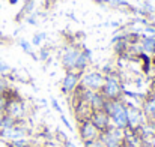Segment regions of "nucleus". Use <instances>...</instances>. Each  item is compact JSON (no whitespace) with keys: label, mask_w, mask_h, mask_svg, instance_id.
<instances>
[{"label":"nucleus","mask_w":155,"mask_h":147,"mask_svg":"<svg viewBox=\"0 0 155 147\" xmlns=\"http://www.w3.org/2000/svg\"><path fill=\"white\" fill-rule=\"evenodd\" d=\"M11 147H30L32 146V141L27 138H20V140H14V141H9L8 143Z\"/></svg>","instance_id":"nucleus-17"},{"label":"nucleus","mask_w":155,"mask_h":147,"mask_svg":"<svg viewBox=\"0 0 155 147\" xmlns=\"http://www.w3.org/2000/svg\"><path fill=\"white\" fill-rule=\"evenodd\" d=\"M6 105H8V98H6V95H3V96H0V114H5Z\"/></svg>","instance_id":"nucleus-22"},{"label":"nucleus","mask_w":155,"mask_h":147,"mask_svg":"<svg viewBox=\"0 0 155 147\" xmlns=\"http://www.w3.org/2000/svg\"><path fill=\"white\" fill-rule=\"evenodd\" d=\"M104 84V74L100 71H84L80 77V86L86 90L100 92Z\"/></svg>","instance_id":"nucleus-4"},{"label":"nucleus","mask_w":155,"mask_h":147,"mask_svg":"<svg viewBox=\"0 0 155 147\" xmlns=\"http://www.w3.org/2000/svg\"><path fill=\"white\" fill-rule=\"evenodd\" d=\"M8 89H9V84H8V77L5 74L3 77H0V96H3Z\"/></svg>","instance_id":"nucleus-18"},{"label":"nucleus","mask_w":155,"mask_h":147,"mask_svg":"<svg viewBox=\"0 0 155 147\" xmlns=\"http://www.w3.org/2000/svg\"><path fill=\"white\" fill-rule=\"evenodd\" d=\"M154 14H155V11H154Z\"/></svg>","instance_id":"nucleus-33"},{"label":"nucleus","mask_w":155,"mask_h":147,"mask_svg":"<svg viewBox=\"0 0 155 147\" xmlns=\"http://www.w3.org/2000/svg\"><path fill=\"white\" fill-rule=\"evenodd\" d=\"M56 2L57 0H42V6H44V9H50Z\"/></svg>","instance_id":"nucleus-26"},{"label":"nucleus","mask_w":155,"mask_h":147,"mask_svg":"<svg viewBox=\"0 0 155 147\" xmlns=\"http://www.w3.org/2000/svg\"><path fill=\"white\" fill-rule=\"evenodd\" d=\"M8 3H9V5H17L18 0H8Z\"/></svg>","instance_id":"nucleus-29"},{"label":"nucleus","mask_w":155,"mask_h":147,"mask_svg":"<svg viewBox=\"0 0 155 147\" xmlns=\"http://www.w3.org/2000/svg\"><path fill=\"white\" fill-rule=\"evenodd\" d=\"M142 111L146 117V120L149 122H155V96H148L146 99H143L142 102Z\"/></svg>","instance_id":"nucleus-11"},{"label":"nucleus","mask_w":155,"mask_h":147,"mask_svg":"<svg viewBox=\"0 0 155 147\" xmlns=\"http://www.w3.org/2000/svg\"><path fill=\"white\" fill-rule=\"evenodd\" d=\"M83 146L84 147H105L100 138H97V140H94V141H89V143H84Z\"/></svg>","instance_id":"nucleus-21"},{"label":"nucleus","mask_w":155,"mask_h":147,"mask_svg":"<svg viewBox=\"0 0 155 147\" xmlns=\"http://www.w3.org/2000/svg\"><path fill=\"white\" fill-rule=\"evenodd\" d=\"M139 45L143 54H149V56H155V36H140Z\"/></svg>","instance_id":"nucleus-12"},{"label":"nucleus","mask_w":155,"mask_h":147,"mask_svg":"<svg viewBox=\"0 0 155 147\" xmlns=\"http://www.w3.org/2000/svg\"><path fill=\"white\" fill-rule=\"evenodd\" d=\"M29 137V129L23 122H17V125H14L12 128L8 129H0V140L9 143L14 140H20V138H27Z\"/></svg>","instance_id":"nucleus-6"},{"label":"nucleus","mask_w":155,"mask_h":147,"mask_svg":"<svg viewBox=\"0 0 155 147\" xmlns=\"http://www.w3.org/2000/svg\"><path fill=\"white\" fill-rule=\"evenodd\" d=\"M14 125H17V120H15V119H12V117L8 116V114H3V116H2L0 129H8V128H12Z\"/></svg>","instance_id":"nucleus-15"},{"label":"nucleus","mask_w":155,"mask_h":147,"mask_svg":"<svg viewBox=\"0 0 155 147\" xmlns=\"http://www.w3.org/2000/svg\"><path fill=\"white\" fill-rule=\"evenodd\" d=\"M45 39H47V33H45V32H38V33H35L33 38H32V45H33V47H39Z\"/></svg>","instance_id":"nucleus-16"},{"label":"nucleus","mask_w":155,"mask_h":147,"mask_svg":"<svg viewBox=\"0 0 155 147\" xmlns=\"http://www.w3.org/2000/svg\"><path fill=\"white\" fill-rule=\"evenodd\" d=\"M60 120H62V123L65 125V128H66V129L72 131V126H71V123H69V120L66 119V116H65V114H60Z\"/></svg>","instance_id":"nucleus-25"},{"label":"nucleus","mask_w":155,"mask_h":147,"mask_svg":"<svg viewBox=\"0 0 155 147\" xmlns=\"http://www.w3.org/2000/svg\"><path fill=\"white\" fill-rule=\"evenodd\" d=\"M30 147H41V146H33V144H32V146H30Z\"/></svg>","instance_id":"nucleus-31"},{"label":"nucleus","mask_w":155,"mask_h":147,"mask_svg":"<svg viewBox=\"0 0 155 147\" xmlns=\"http://www.w3.org/2000/svg\"><path fill=\"white\" fill-rule=\"evenodd\" d=\"M50 102H51V107L56 110V111H57V113H59V114H63V110H62V107L59 105V102H57L56 99L51 98V101H50Z\"/></svg>","instance_id":"nucleus-24"},{"label":"nucleus","mask_w":155,"mask_h":147,"mask_svg":"<svg viewBox=\"0 0 155 147\" xmlns=\"http://www.w3.org/2000/svg\"><path fill=\"white\" fill-rule=\"evenodd\" d=\"M80 77H81V74L74 72V71H69L65 74V77L62 80V87H60L62 93L65 96H71L77 90V87L80 86Z\"/></svg>","instance_id":"nucleus-9"},{"label":"nucleus","mask_w":155,"mask_h":147,"mask_svg":"<svg viewBox=\"0 0 155 147\" xmlns=\"http://www.w3.org/2000/svg\"><path fill=\"white\" fill-rule=\"evenodd\" d=\"M80 54H81V47H78L75 44H68L65 48L62 50L60 63H62V66H63V69L66 72H69V71H74L75 72V68H77Z\"/></svg>","instance_id":"nucleus-3"},{"label":"nucleus","mask_w":155,"mask_h":147,"mask_svg":"<svg viewBox=\"0 0 155 147\" xmlns=\"http://www.w3.org/2000/svg\"><path fill=\"white\" fill-rule=\"evenodd\" d=\"M32 12H35V0H24L21 11L15 15V21H17V23L24 21V18H26L29 14H32Z\"/></svg>","instance_id":"nucleus-13"},{"label":"nucleus","mask_w":155,"mask_h":147,"mask_svg":"<svg viewBox=\"0 0 155 147\" xmlns=\"http://www.w3.org/2000/svg\"><path fill=\"white\" fill-rule=\"evenodd\" d=\"M2 116H3V114H0V122H2Z\"/></svg>","instance_id":"nucleus-32"},{"label":"nucleus","mask_w":155,"mask_h":147,"mask_svg":"<svg viewBox=\"0 0 155 147\" xmlns=\"http://www.w3.org/2000/svg\"><path fill=\"white\" fill-rule=\"evenodd\" d=\"M9 41H11V39H9V38H6V36L0 32V45H5V44H8Z\"/></svg>","instance_id":"nucleus-27"},{"label":"nucleus","mask_w":155,"mask_h":147,"mask_svg":"<svg viewBox=\"0 0 155 147\" xmlns=\"http://www.w3.org/2000/svg\"><path fill=\"white\" fill-rule=\"evenodd\" d=\"M101 95L108 101H113V99H122L124 98V84H122V80L120 77L111 71L108 74H104V84L101 87Z\"/></svg>","instance_id":"nucleus-2"},{"label":"nucleus","mask_w":155,"mask_h":147,"mask_svg":"<svg viewBox=\"0 0 155 147\" xmlns=\"http://www.w3.org/2000/svg\"><path fill=\"white\" fill-rule=\"evenodd\" d=\"M63 146H65V147H77L75 144H74V143H71V141H68V140L63 143Z\"/></svg>","instance_id":"nucleus-28"},{"label":"nucleus","mask_w":155,"mask_h":147,"mask_svg":"<svg viewBox=\"0 0 155 147\" xmlns=\"http://www.w3.org/2000/svg\"><path fill=\"white\" fill-rule=\"evenodd\" d=\"M104 111L110 116V122L113 126L119 129H127L128 128V117H127V102L122 99H113L108 101L105 99Z\"/></svg>","instance_id":"nucleus-1"},{"label":"nucleus","mask_w":155,"mask_h":147,"mask_svg":"<svg viewBox=\"0 0 155 147\" xmlns=\"http://www.w3.org/2000/svg\"><path fill=\"white\" fill-rule=\"evenodd\" d=\"M8 147H11V146H8Z\"/></svg>","instance_id":"nucleus-34"},{"label":"nucleus","mask_w":155,"mask_h":147,"mask_svg":"<svg viewBox=\"0 0 155 147\" xmlns=\"http://www.w3.org/2000/svg\"><path fill=\"white\" fill-rule=\"evenodd\" d=\"M124 138H125V131L113 125H110L100 135V140L105 147H120L124 143Z\"/></svg>","instance_id":"nucleus-5"},{"label":"nucleus","mask_w":155,"mask_h":147,"mask_svg":"<svg viewBox=\"0 0 155 147\" xmlns=\"http://www.w3.org/2000/svg\"><path fill=\"white\" fill-rule=\"evenodd\" d=\"M91 122L97 126V129H98L100 132H104V131L111 125V122H110V116H108L104 110L92 111V114H91Z\"/></svg>","instance_id":"nucleus-10"},{"label":"nucleus","mask_w":155,"mask_h":147,"mask_svg":"<svg viewBox=\"0 0 155 147\" xmlns=\"http://www.w3.org/2000/svg\"><path fill=\"white\" fill-rule=\"evenodd\" d=\"M48 57H50V50L48 48H41L39 56H38V60H48Z\"/></svg>","instance_id":"nucleus-20"},{"label":"nucleus","mask_w":155,"mask_h":147,"mask_svg":"<svg viewBox=\"0 0 155 147\" xmlns=\"http://www.w3.org/2000/svg\"><path fill=\"white\" fill-rule=\"evenodd\" d=\"M152 96H155V84H154V90H152V93H151Z\"/></svg>","instance_id":"nucleus-30"},{"label":"nucleus","mask_w":155,"mask_h":147,"mask_svg":"<svg viewBox=\"0 0 155 147\" xmlns=\"http://www.w3.org/2000/svg\"><path fill=\"white\" fill-rule=\"evenodd\" d=\"M127 117H128V128L127 129L137 131L146 122V117H145L142 108L134 105V104H127Z\"/></svg>","instance_id":"nucleus-8"},{"label":"nucleus","mask_w":155,"mask_h":147,"mask_svg":"<svg viewBox=\"0 0 155 147\" xmlns=\"http://www.w3.org/2000/svg\"><path fill=\"white\" fill-rule=\"evenodd\" d=\"M24 21H26L27 24H30V26H36V24H38V12L29 14V15L24 18Z\"/></svg>","instance_id":"nucleus-19"},{"label":"nucleus","mask_w":155,"mask_h":147,"mask_svg":"<svg viewBox=\"0 0 155 147\" xmlns=\"http://www.w3.org/2000/svg\"><path fill=\"white\" fill-rule=\"evenodd\" d=\"M8 72H11V66L8 63H5V62L0 60V75H5Z\"/></svg>","instance_id":"nucleus-23"},{"label":"nucleus","mask_w":155,"mask_h":147,"mask_svg":"<svg viewBox=\"0 0 155 147\" xmlns=\"http://www.w3.org/2000/svg\"><path fill=\"white\" fill-rule=\"evenodd\" d=\"M18 45H20V48L23 50L26 54H29L30 57H33V60H38V56L33 53V45H32V42H29V41H26V39H18Z\"/></svg>","instance_id":"nucleus-14"},{"label":"nucleus","mask_w":155,"mask_h":147,"mask_svg":"<svg viewBox=\"0 0 155 147\" xmlns=\"http://www.w3.org/2000/svg\"><path fill=\"white\" fill-rule=\"evenodd\" d=\"M100 135H101V132L91 122V119H86V120H80L78 122V137H80V140H81L83 144L100 138Z\"/></svg>","instance_id":"nucleus-7"}]
</instances>
